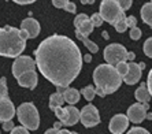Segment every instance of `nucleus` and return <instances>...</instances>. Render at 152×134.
Segmentation results:
<instances>
[{"mask_svg":"<svg viewBox=\"0 0 152 134\" xmlns=\"http://www.w3.org/2000/svg\"><path fill=\"white\" fill-rule=\"evenodd\" d=\"M36 64L45 79L56 86H69L82 68L81 51L67 36L52 34L34 51Z\"/></svg>","mask_w":152,"mask_h":134,"instance_id":"f257e3e1","label":"nucleus"},{"mask_svg":"<svg viewBox=\"0 0 152 134\" xmlns=\"http://www.w3.org/2000/svg\"><path fill=\"white\" fill-rule=\"evenodd\" d=\"M29 39L28 32L12 26L0 28V55L6 58L21 56Z\"/></svg>","mask_w":152,"mask_h":134,"instance_id":"f03ea898","label":"nucleus"},{"mask_svg":"<svg viewBox=\"0 0 152 134\" xmlns=\"http://www.w3.org/2000/svg\"><path fill=\"white\" fill-rule=\"evenodd\" d=\"M93 81H95L96 88L102 89L106 95H111L121 88V84L124 82V79L114 66L103 63L99 64L93 71Z\"/></svg>","mask_w":152,"mask_h":134,"instance_id":"7ed1b4c3","label":"nucleus"},{"mask_svg":"<svg viewBox=\"0 0 152 134\" xmlns=\"http://www.w3.org/2000/svg\"><path fill=\"white\" fill-rule=\"evenodd\" d=\"M17 117L22 126L28 130H37L40 126V115L33 103H22L17 108Z\"/></svg>","mask_w":152,"mask_h":134,"instance_id":"20e7f679","label":"nucleus"},{"mask_svg":"<svg viewBox=\"0 0 152 134\" xmlns=\"http://www.w3.org/2000/svg\"><path fill=\"white\" fill-rule=\"evenodd\" d=\"M104 22H108L110 25H115L121 19H125V11L121 8L118 0H103L100 3L99 10Z\"/></svg>","mask_w":152,"mask_h":134,"instance_id":"39448f33","label":"nucleus"},{"mask_svg":"<svg viewBox=\"0 0 152 134\" xmlns=\"http://www.w3.org/2000/svg\"><path fill=\"white\" fill-rule=\"evenodd\" d=\"M127 51L122 44H108V45L104 48L103 51V56H104V60H106L108 64L111 66H117L119 62H124V60H127Z\"/></svg>","mask_w":152,"mask_h":134,"instance_id":"423d86ee","label":"nucleus"},{"mask_svg":"<svg viewBox=\"0 0 152 134\" xmlns=\"http://www.w3.org/2000/svg\"><path fill=\"white\" fill-rule=\"evenodd\" d=\"M81 123L85 127H95L100 123L99 111L93 104H88L81 109V117H80Z\"/></svg>","mask_w":152,"mask_h":134,"instance_id":"0eeeda50","label":"nucleus"},{"mask_svg":"<svg viewBox=\"0 0 152 134\" xmlns=\"http://www.w3.org/2000/svg\"><path fill=\"white\" fill-rule=\"evenodd\" d=\"M36 60L32 59L30 56H18L15 58L14 63H12V75L18 78L21 74L30 70H36Z\"/></svg>","mask_w":152,"mask_h":134,"instance_id":"6e6552de","label":"nucleus"},{"mask_svg":"<svg viewBox=\"0 0 152 134\" xmlns=\"http://www.w3.org/2000/svg\"><path fill=\"white\" fill-rule=\"evenodd\" d=\"M149 104H142V103H136L133 106L129 107L127 109V118L133 123H141L142 120L147 118Z\"/></svg>","mask_w":152,"mask_h":134,"instance_id":"1a4fd4ad","label":"nucleus"},{"mask_svg":"<svg viewBox=\"0 0 152 134\" xmlns=\"http://www.w3.org/2000/svg\"><path fill=\"white\" fill-rule=\"evenodd\" d=\"M129 118L127 115L124 114H117L115 117H113V119L110 120V125H108V129L113 134H124V131L127 130L129 127Z\"/></svg>","mask_w":152,"mask_h":134,"instance_id":"9d476101","label":"nucleus"},{"mask_svg":"<svg viewBox=\"0 0 152 134\" xmlns=\"http://www.w3.org/2000/svg\"><path fill=\"white\" fill-rule=\"evenodd\" d=\"M74 26H75V30H78V32L82 33V34L86 36V37H88L89 34H92L93 29H95L92 21H91V18L86 14H78L74 19Z\"/></svg>","mask_w":152,"mask_h":134,"instance_id":"9b49d317","label":"nucleus"},{"mask_svg":"<svg viewBox=\"0 0 152 134\" xmlns=\"http://www.w3.org/2000/svg\"><path fill=\"white\" fill-rule=\"evenodd\" d=\"M17 114L14 104L10 99L7 97H1L0 99V120L6 122V120H11L14 118V115Z\"/></svg>","mask_w":152,"mask_h":134,"instance_id":"f8f14e48","label":"nucleus"},{"mask_svg":"<svg viewBox=\"0 0 152 134\" xmlns=\"http://www.w3.org/2000/svg\"><path fill=\"white\" fill-rule=\"evenodd\" d=\"M141 74H142V68L140 67V64L132 62V63H129V71H127V74L125 75L122 79H124V82L127 85H134V84H137V81L141 79Z\"/></svg>","mask_w":152,"mask_h":134,"instance_id":"ddd939ff","label":"nucleus"},{"mask_svg":"<svg viewBox=\"0 0 152 134\" xmlns=\"http://www.w3.org/2000/svg\"><path fill=\"white\" fill-rule=\"evenodd\" d=\"M17 82L19 86L28 89H34L37 86V73L34 70L26 71L17 78Z\"/></svg>","mask_w":152,"mask_h":134,"instance_id":"4468645a","label":"nucleus"},{"mask_svg":"<svg viewBox=\"0 0 152 134\" xmlns=\"http://www.w3.org/2000/svg\"><path fill=\"white\" fill-rule=\"evenodd\" d=\"M21 29L28 32L29 39H36L40 34V23L32 17L26 18V19H23L21 22Z\"/></svg>","mask_w":152,"mask_h":134,"instance_id":"2eb2a0df","label":"nucleus"},{"mask_svg":"<svg viewBox=\"0 0 152 134\" xmlns=\"http://www.w3.org/2000/svg\"><path fill=\"white\" fill-rule=\"evenodd\" d=\"M80 117H81V111H78L74 106L69 104L66 107V119H64L63 125L64 126H74L80 120Z\"/></svg>","mask_w":152,"mask_h":134,"instance_id":"dca6fc26","label":"nucleus"},{"mask_svg":"<svg viewBox=\"0 0 152 134\" xmlns=\"http://www.w3.org/2000/svg\"><path fill=\"white\" fill-rule=\"evenodd\" d=\"M134 97L137 99L138 103H142V104H149V100L152 99L151 93L148 90V86L147 84H141L140 88H137V90L134 92Z\"/></svg>","mask_w":152,"mask_h":134,"instance_id":"f3484780","label":"nucleus"},{"mask_svg":"<svg viewBox=\"0 0 152 134\" xmlns=\"http://www.w3.org/2000/svg\"><path fill=\"white\" fill-rule=\"evenodd\" d=\"M64 97V101L70 104V106H74L80 101V92H78L77 89H73V88H67V90L64 92L63 95Z\"/></svg>","mask_w":152,"mask_h":134,"instance_id":"a211bd4d","label":"nucleus"},{"mask_svg":"<svg viewBox=\"0 0 152 134\" xmlns=\"http://www.w3.org/2000/svg\"><path fill=\"white\" fill-rule=\"evenodd\" d=\"M75 37H77L78 40H81L82 42H84V45L88 48L89 51L92 53H96V52H99V47H97V44L93 41H91V40L86 37V36H84L82 33H80L78 30H75Z\"/></svg>","mask_w":152,"mask_h":134,"instance_id":"6ab92c4d","label":"nucleus"},{"mask_svg":"<svg viewBox=\"0 0 152 134\" xmlns=\"http://www.w3.org/2000/svg\"><path fill=\"white\" fill-rule=\"evenodd\" d=\"M141 19L144 21V23H147L148 26L152 28V1L145 3L141 8Z\"/></svg>","mask_w":152,"mask_h":134,"instance_id":"aec40b11","label":"nucleus"},{"mask_svg":"<svg viewBox=\"0 0 152 134\" xmlns=\"http://www.w3.org/2000/svg\"><path fill=\"white\" fill-rule=\"evenodd\" d=\"M63 103H64L63 95L55 92L50 96V109H52V111H55L58 107H62L63 106Z\"/></svg>","mask_w":152,"mask_h":134,"instance_id":"412c9836","label":"nucleus"},{"mask_svg":"<svg viewBox=\"0 0 152 134\" xmlns=\"http://www.w3.org/2000/svg\"><path fill=\"white\" fill-rule=\"evenodd\" d=\"M82 96L85 97V100H88V101H92L93 97L96 96V88H93L92 85H88V86H85L84 89L81 90Z\"/></svg>","mask_w":152,"mask_h":134,"instance_id":"4be33fe9","label":"nucleus"},{"mask_svg":"<svg viewBox=\"0 0 152 134\" xmlns=\"http://www.w3.org/2000/svg\"><path fill=\"white\" fill-rule=\"evenodd\" d=\"M115 68H117V71L119 73L121 77L124 78L125 75L127 74V71H129V63H127L126 60H124V62H119V63L115 66Z\"/></svg>","mask_w":152,"mask_h":134,"instance_id":"5701e85b","label":"nucleus"},{"mask_svg":"<svg viewBox=\"0 0 152 134\" xmlns=\"http://www.w3.org/2000/svg\"><path fill=\"white\" fill-rule=\"evenodd\" d=\"M8 96V89H7V79L6 77L0 78V99L1 97H7Z\"/></svg>","mask_w":152,"mask_h":134,"instance_id":"b1692460","label":"nucleus"},{"mask_svg":"<svg viewBox=\"0 0 152 134\" xmlns=\"http://www.w3.org/2000/svg\"><path fill=\"white\" fill-rule=\"evenodd\" d=\"M142 50H144V53L147 55V56H148V58H152V37H149V39L145 40Z\"/></svg>","mask_w":152,"mask_h":134,"instance_id":"393cba45","label":"nucleus"},{"mask_svg":"<svg viewBox=\"0 0 152 134\" xmlns=\"http://www.w3.org/2000/svg\"><path fill=\"white\" fill-rule=\"evenodd\" d=\"M91 21H92V23H93L95 28H99V26H102V23L104 22V19L102 18L100 12H96V14H93L92 17H91Z\"/></svg>","mask_w":152,"mask_h":134,"instance_id":"a878e982","label":"nucleus"},{"mask_svg":"<svg viewBox=\"0 0 152 134\" xmlns=\"http://www.w3.org/2000/svg\"><path fill=\"white\" fill-rule=\"evenodd\" d=\"M114 28H115V30L119 33H124L126 32V29H127V25H126V18L125 19H121L119 22H117L115 25H114Z\"/></svg>","mask_w":152,"mask_h":134,"instance_id":"bb28decb","label":"nucleus"},{"mask_svg":"<svg viewBox=\"0 0 152 134\" xmlns=\"http://www.w3.org/2000/svg\"><path fill=\"white\" fill-rule=\"evenodd\" d=\"M55 115H56V118L62 122V125H63L64 119H66V108H62V107H58L56 109H55Z\"/></svg>","mask_w":152,"mask_h":134,"instance_id":"cd10ccee","label":"nucleus"},{"mask_svg":"<svg viewBox=\"0 0 152 134\" xmlns=\"http://www.w3.org/2000/svg\"><path fill=\"white\" fill-rule=\"evenodd\" d=\"M126 134H151V133L147 129H144V127H133Z\"/></svg>","mask_w":152,"mask_h":134,"instance_id":"c85d7f7f","label":"nucleus"},{"mask_svg":"<svg viewBox=\"0 0 152 134\" xmlns=\"http://www.w3.org/2000/svg\"><path fill=\"white\" fill-rule=\"evenodd\" d=\"M141 30L136 26V28H132L130 29V39L132 40H140V37H141Z\"/></svg>","mask_w":152,"mask_h":134,"instance_id":"c756f323","label":"nucleus"},{"mask_svg":"<svg viewBox=\"0 0 152 134\" xmlns=\"http://www.w3.org/2000/svg\"><path fill=\"white\" fill-rule=\"evenodd\" d=\"M10 134H29V131L25 126H19V127H14L10 131Z\"/></svg>","mask_w":152,"mask_h":134,"instance_id":"7c9ffc66","label":"nucleus"},{"mask_svg":"<svg viewBox=\"0 0 152 134\" xmlns=\"http://www.w3.org/2000/svg\"><path fill=\"white\" fill-rule=\"evenodd\" d=\"M126 25L127 28H136L137 26V19H136L133 15H130V17H126Z\"/></svg>","mask_w":152,"mask_h":134,"instance_id":"2f4dec72","label":"nucleus"},{"mask_svg":"<svg viewBox=\"0 0 152 134\" xmlns=\"http://www.w3.org/2000/svg\"><path fill=\"white\" fill-rule=\"evenodd\" d=\"M69 1L70 0H52V4H53V7H56V8H64Z\"/></svg>","mask_w":152,"mask_h":134,"instance_id":"473e14b6","label":"nucleus"},{"mask_svg":"<svg viewBox=\"0 0 152 134\" xmlns=\"http://www.w3.org/2000/svg\"><path fill=\"white\" fill-rule=\"evenodd\" d=\"M118 3H119L121 8L124 11L129 10V8L132 7V0H118Z\"/></svg>","mask_w":152,"mask_h":134,"instance_id":"72a5a7b5","label":"nucleus"},{"mask_svg":"<svg viewBox=\"0 0 152 134\" xmlns=\"http://www.w3.org/2000/svg\"><path fill=\"white\" fill-rule=\"evenodd\" d=\"M14 122L12 120H6V122H3V130L4 131H11L12 129H14Z\"/></svg>","mask_w":152,"mask_h":134,"instance_id":"f704fd0d","label":"nucleus"},{"mask_svg":"<svg viewBox=\"0 0 152 134\" xmlns=\"http://www.w3.org/2000/svg\"><path fill=\"white\" fill-rule=\"evenodd\" d=\"M64 10L67 11V12H71V14H74L75 11H77V6H75L74 3H71V1H69V3L66 4V7H64Z\"/></svg>","mask_w":152,"mask_h":134,"instance_id":"c9c22d12","label":"nucleus"},{"mask_svg":"<svg viewBox=\"0 0 152 134\" xmlns=\"http://www.w3.org/2000/svg\"><path fill=\"white\" fill-rule=\"evenodd\" d=\"M147 86H148V90H149V93H151V96H152V68L149 70V73H148V78H147Z\"/></svg>","mask_w":152,"mask_h":134,"instance_id":"e433bc0d","label":"nucleus"},{"mask_svg":"<svg viewBox=\"0 0 152 134\" xmlns=\"http://www.w3.org/2000/svg\"><path fill=\"white\" fill-rule=\"evenodd\" d=\"M14 3H17V4H21V6H25V4H32V3H34L36 0H12Z\"/></svg>","mask_w":152,"mask_h":134,"instance_id":"4c0bfd02","label":"nucleus"},{"mask_svg":"<svg viewBox=\"0 0 152 134\" xmlns=\"http://www.w3.org/2000/svg\"><path fill=\"white\" fill-rule=\"evenodd\" d=\"M67 90V86H58L56 88V92L60 93V95H64V92Z\"/></svg>","mask_w":152,"mask_h":134,"instance_id":"58836bf2","label":"nucleus"},{"mask_svg":"<svg viewBox=\"0 0 152 134\" xmlns=\"http://www.w3.org/2000/svg\"><path fill=\"white\" fill-rule=\"evenodd\" d=\"M59 133V129H55V127H52V129H48V130L45 131V134H58Z\"/></svg>","mask_w":152,"mask_h":134,"instance_id":"ea45409f","label":"nucleus"},{"mask_svg":"<svg viewBox=\"0 0 152 134\" xmlns=\"http://www.w3.org/2000/svg\"><path fill=\"white\" fill-rule=\"evenodd\" d=\"M96 95H99L100 97H104V96H106V93L103 92L102 89H99V88H96Z\"/></svg>","mask_w":152,"mask_h":134,"instance_id":"a19ab883","label":"nucleus"},{"mask_svg":"<svg viewBox=\"0 0 152 134\" xmlns=\"http://www.w3.org/2000/svg\"><path fill=\"white\" fill-rule=\"evenodd\" d=\"M84 62H86V63L92 62V55H85V56H84Z\"/></svg>","mask_w":152,"mask_h":134,"instance_id":"79ce46f5","label":"nucleus"},{"mask_svg":"<svg viewBox=\"0 0 152 134\" xmlns=\"http://www.w3.org/2000/svg\"><path fill=\"white\" fill-rule=\"evenodd\" d=\"M82 4H93L95 3V0H81Z\"/></svg>","mask_w":152,"mask_h":134,"instance_id":"37998d69","label":"nucleus"},{"mask_svg":"<svg viewBox=\"0 0 152 134\" xmlns=\"http://www.w3.org/2000/svg\"><path fill=\"white\" fill-rule=\"evenodd\" d=\"M127 59H129V60L134 59V52H129V53H127Z\"/></svg>","mask_w":152,"mask_h":134,"instance_id":"c03bdc74","label":"nucleus"},{"mask_svg":"<svg viewBox=\"0 0 152 134\" xmlns=\"http://www.w3.org/2000/svg\"><path fill=\"white\" fill-rule=\"evenodd\" d=\"M58 134H71V131H69V130H64V129H60L59 130V133Z\"/></svg>","mask_w":152,"mask_h":134,"instance_id":"a18cd8bd","label":"nucleus"},{"mask_svg":"<svg viewBox=\"0 0 152 134\" xmlns=\"http://www.w3.org/2000/svg\"><path fill=\"white\" fill-rule=\"evenodd\" d=\"M102 36H103V39H106V40H108V37H110V36H108V33H107L106 30H104V32H102Z\"/></svg>","mask_w":152,"mask_h":134,"instance_id":"49530a36","label":"nucleus"},{"mask_svg":"<svg viewBox=\"0 0 152 134\" xmlns=\"http://www.w3.org/2000/svg\"><path fill=\"white\" fill-rule=\"evenodd\" d=\"M60 126H62V122H60V120H59V122H56L55 125H53V127H55V129H59V130H60Z\"/></svg>","mask_w":152,"mask_h":134,"instance_id":"de8ad7c7","label":"nucleus"},{"mask_svg":"<svg viewBox=\"0 0 152 134\" xmlns=\"http://www.w3.org/2000/svg\"><path fill=\"white\" fill-rule=\"evenodd\" d=\"M147 118H148V119H152V112H147Z\"/></svg>","mask_w":152,"mask_h":134,"instance_id":"09e8293b","label":"nucleus"},{"mask_svg":"<svg viewBox=\"0 0 152 134\" xmlns=\"http://www.w3.org/2000/svg\"><path fill=\"white\" fill-rule=\"evenodd\" d=\"M140 67H141V68H145V63H142L141 62V63H140Z\"/></svg>","mask_w":152,"mask_h":134,"instance_id":"8fccbe9b","label":"nucleus"},{"mask_svg":"<svg viewBox=\"0 0 152 134\" xmlns=\"http://www.w3.org/2000/svg\"><path fill=\"white\" fill-rule=\"evenodd\" d=\"M71 134H78V133H74V131H71Z\"/></svg>","mask_w":152,"mask_h":134,"instance_id":"3c124183","label":"nucleus"}]
</instances>
